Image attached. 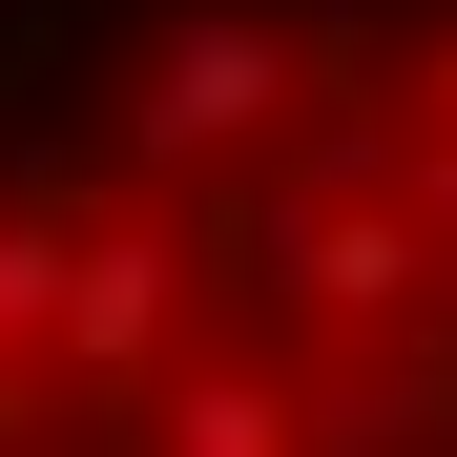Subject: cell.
Returning <instances> with one entry per match:
<instances>
[{
  "instance_id": "cell-1",
  "label": "cell",
  "mask_w": 457,
  "mask_h": 457,
  "mask_svg": "<svg viewBox=\"0 0 457 457\" xmlns=\"http://www.w3.org/2000/svg\"><path fill=\"white\" fill-rule=\"evenodd\" d=\"M0 457H457V0H0Z\"/></svg>"
}]
</instances>
